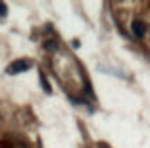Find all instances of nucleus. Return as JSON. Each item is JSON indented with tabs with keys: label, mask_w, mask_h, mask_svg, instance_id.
<instances>
[{
	"label": "nucleus",
	"mask_w": 150,
	"mask_h": 148,
	"mask_svg": "<svg viewBox=\"0 0 150 148\" xmlns=\"http://www.w3.org/2000/svg\"><path fill=\"white\" fill-rule=\"evenodd\" d=\"M29 68H30V61H27V59H17V61H13V63H11L10 67L6 68V72H8V74H19V72L29 70Z\"/></svg>",
	"instance_id": "nucleus-1"
},
{
	"label": "nucleus",
	"mask_w": 150,
	"mask_h": 148,
	"mask_svg": "<svg viewBox=\"0 0 150 148\" xmlns=\"http://www.w3.org/2000/svg\"><path fill=\"white\" fill-rule=\"evenodd\" d=\"M131 30H133V34H135L137 38H143V36H144V32H146V27H144V23H143V21H133Z\"/></svg>",
	"instance_id": "nucleus-2"
},
{
	"label": "nucleus",
	"mask_w": 150,
	"mask_h": 148,
	"mask_svg": "<svg viewBox=\"0 0 150 148\" xmlns=\"http://www.w3.org/2000/svg\"><path fill=\"white\" fill-rule=\"evenodd\" d=\"M40 84L42 85H44V89H46V91H51V87H50V84H48V80H46V76H44V74H40Z\"/></svg>",
	"instance_id": "nucleus-3"
},
{
	"label": "nucleus",
	"mask_w": 150,
	"mask_h": 148,
	"mask_svg": "<svg viewBox=\"0 0 150 148\" xmlns=\"http://www.w3.org/2000/svg\"><path fill=\"white\" fill-rule=\"evenodd\" d=\"M46 48H48V49H55V48H57V44H53V42H48V44H46Z\"/></svg>",
	"instance_id": "nucleus-4"
},
{
	"label": "nucleus",
	"mask_w": 150,
	"mask_h": 148,
	"mask_svg": "<svg viewBox=\"0 0 150 148\" xmlns=\"http://www.w3.org/2000/svg\"><path fill=\"white\" fill-rule=\"evenodd\" d=\"M0 13H2V15L6 13V8H4V4H0Z\"/></svg>",
	"instance_id": "nucleus-5"
}]
</instances>
